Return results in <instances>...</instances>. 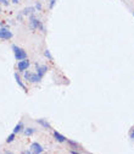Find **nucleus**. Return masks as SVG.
Listing matches in <instances>:
<instances>
[{"label":"nucleus","instance_id":"1","mask_svg":"<svg viewBox=\"0 0 134 154\" xmlns=\"http://www.w3.org/2000/svg\"><path fill=\"white\" fill-rule=\"evenodd\" d=\"M29 26H30V28H32V29H38V28H40V29L43 31V32H45L44 26L42 25V22H40L34 15H30V16H29Z\"/></svg>","mask_w":134,"mask_h":154},{"label":"nucleus","instance_id":"2","mask_svg":"<svg viewBox=\"0 0 134 154\" xmlns=\"http://www.w3.org/2000/svg\"><path fill=\"white\" fill-rule=\"evenodd\" d=\"M12 50H14V54H15V58L16 60H23V59H27V53L22 49V48H18L17 45H12Z\"/></svg>","mask_w":134,"mask_h":154},{"label":"nucleus","instance_id":"3","mask_svg":"<svg viewBox=\"0 0 134 154\" xmlns=\"http://www.w3.org/2000/svg\"><path fill=\"white\" fill-rule=\"evenodd\" d=\"M25 80L26 81H29L32 82V83H37V82H39L40 80H42V77H39L38 74H33V72H29V71H25Z\"/></svg>","mask_w":134,"mask_h":154},{"label":"nucleus","instance_id":"4","mask_svg":"<svg viewBox=\"0 0 134 154\" xmlns=\"http://www.w3.org/2000/svg\"><path fill=\"white\" fill-rule=\"evenodd\" d=\"M30 63L28 59H23V60H20L17 63V70L20 71V72H25L26 70H28Z\"/></svg>","mask_w":134,"mask_h":154},{"label":"nucleus","instance_id":"5","mask_svg":"<svg viewBox=\"0 0 134 154\" xmlns=\"http://www.w3.org/2000/svg\"><path fill=\"white\" fill-rule=\"evenodd\" d=\"M30 153H34V154H40L44 152V148L39 145L38 142H33L32 145H30Z\"/></svg>","mask_w":134,"mask_h":154},{"label":"nucleus","instance_id":"6","mask_svg":"<svg viewBox=\"0 0 134 154\" xmlns=\"http://www.w3.org/2000/svg\"><path fill=\"white\" fill-rule=\"evenodd\" d=\"M12 38V33L10 32V29L6 27L0 28V39H10Z\"/></svg>","mask_w":134,"mask_h":154},{"label":"nucleus","instance_id":"7","mask_svg":"<svg viewBox=\"0 0 134 154\" xmlns=\"http://www.w3.org/2000/svg\"><path fill=\"white\" fill-rule=\"evenodd\" d=\"M37 66V74L39 75V77H43L45 74H46V71H48V66H42V65H39V64H35Z\"/></svg>","mask_w":134,"mask_h":154},{"label":"nucleus","instance_id":"8","mask_svg":"<svg viewBox=\"0 0 134 154\" xmlns=\"http://www.w3.org/2000/svg\"><path fill=\"white\" fill-rule=\"evenodd\" d=\"M14 76H15V80H16V83H17V85H18L20 87H21V88H22V89H23L25 92H27V88H26V86L23 85V82H22L21 77H20V76H18V74H15Z\"/></svg>","mask_w":134,"mask_h":154},{"label":"nucleus","instance_id":"9","mask_svg":"<svg viewBox=\"0 0 134 154\" xmlns=\"http://www.w3.org/2000/svg\"><path fill=\"white\" fill-rule=\"evenodd\" d=\"M54 137H55V139H56L57 142H60V143L66 142V137H65V136H62V135H61V133H59L57 131H55V132H54Z\"/></svg>","mask_w":134,"mask_h":154},{"label":"nucleus","instance_id":"10","mask_svg":"<svg viewBox=\"0 0 134 154\" xmlns=\"http://www.w3.org/2000/svg\"><path fill=\"white\" fill-rule=\"evenodd\" d=\"M22 131H23V124H22V122H18V124L15 126V128H14V133L16 135V133H20Z\"/></svg>","mask_w":134,"mask_h":154},{"label":"nucleus","instance_id":"11","mask_svg":"<svg viewBox=\"0 0 134 154\" xmlns=\"http://www.w3.org/2000/svg\"><path fill=\"white\" fill-rule=\"evenodd\" d=\"M37 122H38L39 125H42L43 127H45V128H50V124H49L48 121H45L44 119H38Z\"/></svg>","mask_w":134,"mask_h":154},{"label":"nucleus","instance_id":"12","mask_svg":"<svg viewBox=\"0 0 134 154\" xmlns=\"http://www.w3.org/2000/svg\"><path fill=\"white\" fill-rule=\"evenodd\" d=\"M34 11H37L35 7H26L23 11H22V15H28V14H33Z\"/></svg>","mask_w":134,"mask_h":154},{"label":"nucleus","instance_id":"13","mask_svg":"<svg viewBox=\"0 0 134 154\" xmlns=\"http://www.w3.org/2000/svg\"><path fill=\"white\" fill-rule=\"evenodd\" d=\"M34 131H35V130H34L33 127H28V128H25V130H23V132H25L26 136H32L33 133H34Z\"/></svg>","mask_w":134,"mask_h":154},{"label":"nucleus","instance_id":"14","mask_svg":"<svg viewBox=\"0 0 134 154\" xmlns=\"http://www.w3.org/2000/svg\"><path fill=\"white\" fill-rule=\"evenodd\" d=\"M67 143L71 146V148H78V143H77V142H73V141H67Z\"/></svg>","mask_w":134,"mask_h":154},{"label":"nucleus","instance_id":"15","mask_svg":"<svg viewBox=\"0 0 134 154\" xmlns=\"http://www.w3.org/2000/svg\"><path fill=\"white\" fill-rule=\"evenodd\" d=\"M44 55H45V56H46L50 61H53V60H54V59H53V56H51V54H50V50H48V49L44 51Z\"/></svg>","mask_w":134,"mask_h":154},{"label":"nucleus","instance_id":"16","mask_svg":"<svg viewBox=\"0 0 134 154\" xmlns=\"http://www.w3.org/2000/svg\"><path fill=\"white\" fill-rule=\"evenodd\" d=\"M14 139H15V133H11V135H10V136L6 138V142H7V143H11Z\"/></svg>","mask_w":134,"mask_h":154},{"label":"nucleus","instance_id":"17","mask_svg":"<svg viewBox=\"0 0 134 154\" xmlns=\"http://www.w3.org/2000/svg\"><path fill=\"white\" fill-rule=\"evenodd\" d=\"M56 1H57V0H50V3H49V7H50V9H53V7H54V5L56 4Z\"/></svg>","mask_w":134,"mask_h":154},{"label":"nucleus","instance_id":"18","mask_svg":"<svg viewBox=\"0 0 134 154\" xmlns=\"http://www.w3.org/2000/svg\"><path fill=\"white\" fill-rule=\"evenodd\" d=\"M34 7H35V10H37V11H40V10H42V4H40V3H37Z\"/></svg>","mask_w":134,"mask_h":154},{"label":"nucleus","instance_id":"19","mask_svg":"<svg viewBox=\"0 0 134 154\" xmlns=\"http://www.w3.org/2000/svg\"><path fill=\"white\" fill-rule=\"evenodd\" d=\"M0 4H3V5H9V0H0Z\"/></svg>","mask_w":134,"mask_h":154},{"label":"nucleus","instance_id":"20","mask_svg":"<svg viewBox=\"0 0 134 154\" xmlns=\"http://www.w3.org/2000/svg\"><path fill=\"white\" fill-rule=\"evenodd\" d=\"M129 136H130V139H132V141H134V130L130 132V135H129Z\"/></svg>","mask_w":134,"mask_h":154},{"label":"nucleus","instance_id":"21","mask_svg":"<svg viewBox=\"0 0 134 154\" xmlns=\"http://www.w3.org/2000/svg\"><path fill=\"white\" fill-rule=\"evenodd\" d=\"M11 1H12L14 4H18L20 1H21V0H11Z\"/></svg>","mask_w":134,"mask_h":154},{"label":"nucleus","instance_id":"22","mask_svg":"<svg viewBox=\"0 0 134 154\" xmlns=\"http://www.w3.org/2000/svg\"><path fill=\"white\" fill-rule=\"evenodd\" d=\"M0 12H1V7H0Z\"/></svg>","mask_w":134,"mask_h":154},{"label":"nucleus","instance_id":"23","mask_svg":"<svg viewBox=\"0 0 134 154\" xmlns=\"http://www.w3.org/2000/svg\"><path fill=\"white\" fill-rule=\"evenodd\" d=\"M0 26H1V22H0Z\"/></svg>","mask_w":134,"mask_h":154},{"label":"nucleus","instance_id":"24","mask_svg":"<svg viewBox=\"0 0 134 154\" xmlns=\"http://www.w3.org/2000/svg\"><path fill=\"white\" fill-rule=\"evenodd\" d=\"M133 16H134V14H133Z\"/></svg>","mask_w":134,"mask_h":154}]
</instances>
